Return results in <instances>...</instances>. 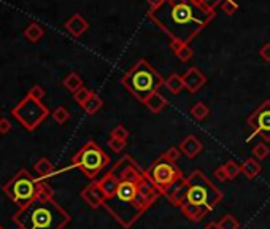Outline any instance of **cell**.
Segmentation results:
<instances>
[{
	"label": "cell",
	"mask_w": 270,
	"mask_h": 229,
	"mask_svg": "<svg viewBox=\"0 0 270 229\" xmlns=\"http://www.w3.org/2000/svg\"><path fill=\"white\" fill-rule=\"evenodd\" d=\"M113 169L116 170L119 181L102 207L124 229H129L160 197V193L149 183L145 170H142L129 154L118 159Z\"/></svg>",
	"instance_id": "obj_1"
},
{
	"label": "cell",
	"mask_w": 270,
	"mask_h": 229,
	"mask_svg": "<svg viewBox=\"0 0 270 229\" xmlns=\"http://www.w3.org/2000/svg\"><path fill=\"white\" fill-rule=\"evenodd\" d=\"M215 15V11L206 10L199 0H164L148 11V18L170 40L185 45L191 43L213 21Z\"/></svg>",
	"instance_id": "obj_2"
},
{
	"label": "cell",
	"mask_w": 270,
	"mask_h": 229,
	"mask_svg": "<svg viewBox=\"0 0 270 229\" xmlns=\"http://www.w3.org/2000/svg\"><path fill=\"white\" fill-rule=\"evenodd\" d=\"M165 197L174 207L180 209L189 221L199 223L221 204L222 191L202 170H194L189 177L178 181Z\"/></svg>",
	"instance_id": "obj_3"
},
{
	"label": "cell",
	"mask_w": 270,
	"mask_h": 229,
	"mask_svg": "<svg viewBox=\"0 0 270 229\" xmlns=\"http://www.w3.org/2000/svg\"><path fill=\"white\" fill-rule=\"evenodd\" d=\"M70 220L53 197H40L13 215V223L19 229H64Z\"/></svg>",
	"instance_id": "obj_4"
},
{
	"label": "cell",
	"mask_w": 270,
	"mask_h": 229,
	"mask_svg": "<svg viewBox=\"0 0 270 229\" xmlns=\"http://www.w3.org/2000/svg\"><path fill=\"white\" fill-rule=\"evenodd\" d=\"M3 193L19 209L26 207L40 197H53V188L43 180H33L31 172L21 169L3 185Z\"/></svg>",
	"instance_id": "obj_5"
},
{
	"label": "cell",
	"mask_w": 270,
	"mask_h": 229,
	"mask_svg": "<svg viewBox=\"0 0 270 229\" xmlns=\"http://www.w3.org/2000/svg\"><path fill=\"white\" fill-rule=\"evenodd\" d=\"M121 83L137 100L143 104L149 96L158 93L160 86L165 84V80L148 61L142 59L127 73H124Z\"/></svg>",
	"instance_id": "obj_6"
},
{
	"label": "cell",
	"mask_w": 270,
	"mask_h": 229,
	"mask_svg": "<svg viewBox=\"0 0 270 229\" xmlns=\"http://www.w3.org/2000/svg\"><path fill=\"white\" fill-rule=\"evenodd\" d=\"M72 164L93 181L102 170H105L110 165V156L94 140H89L79 148L78 153H75Z\"/></svg>",
	"instance_id": "obj_7"
},
{
	"label": "cell",
	"mask_w": 270,
	"mask_h": 229,
	"mask_svg": "<svg viewBox=\"0 0 270 229\" xmlns=\"http://www.w3.org/2000/svg\"><path fill=\"white\" fill-rule=\"evenodd\" d=\"M145 175L149 183L160 193V196H165L178 181L185 179V175H183V172L176 165V163L167 161L162 154L145 170Z\"/></svg>",
	"instance_id": "obj_8"
},
{
	"label": "cell",
	"mask_w": 270,
	"mask_h": 229,
	"mask_svg": "<svg viewBox=\"0 0 270 229\" xmlns=\"http://www.w3.org/2000/svg\"><path fill=\"white\" fill-rule=\"evenodd\" d=\"M11 114L24 129L33 131L47 119L49 110L47 105L42 104V100H35L32 97L26 96L24 99L13 107Z\"/></svg>",
	"instance_id": "obj_9"
},
{
	"label": "cell",
	"mask_w": 270,
	"mask_h": 229,
	"mask_svg": "<svg viewBox=\"0 0 270 229\" xmlns=\"http://www.w3.org/2000/svg\"><path fill=\"white\" fill-rule=\"evenodd\" d=\"M246 126L251 131V137L261 135L264 142H270V100H264L250 114L246 119Z\"/></svg>",
	"instance_id": "obj_10"
},
{
	"label": "cell",
	"mask_w": 270,
	"mask_h": 229,
	"mask_svg": "<svg viewBox=\"0 0 270 229\" xmlns=\"http://www.w3.org/2000/svg\"><path fill=\"white\" fill-rule=\"evenodd\" d=\"M81 199L89 205L91 209L102 207L103 202H105V194H103V191L100 190L99 181L97 180L91 181L89 185L81 191Z\"/></svg>",
	"instance_id": "obj_11"
},
{
	"label": "cell",
	"mask_w": 270,
	"mask_h": 229,
	"mask_svg": "<svg viewBox=\"0 0 270 229\" xmlns=\"http://www.w3.org/2000/svg\"><path fill=\"white\" fill-rule=\"evenodd\" d=\"M181 77H183V83H185V89H188L191 94L199 93V91L206 84V77L197 67L188 68L185 75H181Z\"/></svg>",
	"instance_id": "obj_12"
},
{
	"label": "cell",
	"mask_w": 270,
	"mask_h": 229,
	"mask_svg": "<svg viewBox=\"0 0 270 229\" xmlns=\"http://www.w3.org/2000/svg\"><path fill=\"white\" fill-rule=\"evenodd\" d=\"M178 148H180L181 153L185 154L186 158L192 159V158H196V156H199L200 153H202L204 145H202V142H200L196 135H188V137H185V139L181 140L180 147H178Z\"/></svg>",
	"instance_id": "obj_13"
},
{
	"label": "cell",
	"mask_w": 270,
	"mask_h": 229,
	"mask_svg": "<svg viewBox=\"0 0 270 229\" xmlns=\"http://www.w3.org/2000/svg\"><path fill=\"white\" fill-rule=\"evenodd\" d=\"M65 29L72 33L75 38H78L89 29V22L86 21L79 13H75L72 18L65 22Z\"/></svg>",
	"instance_id": "obj_14"
},
{
	"label": "cell",
	"mask_w": 270,
	"mask_h": 229,
	"mask_svg": "<svg viewBox=\"0 0 270 229\" xmlns=\"http://www.w3.org/2000/svg\"><path fill=\"white\" fill-rule=\"evenodd\" d=\"M143 105H146L149 112L160 113L165 107L169 105V102H167V99H165L162 94H159V91H158V93H153L151 96H149L148 99L143 102Z\"/></svg>",
	"instance_id": "obj_15"
},
{
	"label": "cell",
	"mask_w": 270,
	"mask_h": 229,
	"mask_svg": "<svg viewBox=\"0 0 270 229\" xmlns=\"http://www.w3.org/2000/svg\"><path fill=\"white\" fill-rule=\"evenodd\" d=\"M262 172V165L261 163L257 161L254 158H248L246 161L242 164V174L246 177V179H256L257 175H259Z\"/></svg>",
	"instance_id": "obj_16"
},
{
	"label": "cell",
	"mask_w": 270,
	"mask_h": 229,
	"mask_svg": "<svg viewBox=\"0 0 270 229\" xmlns=\"http://www.w3.org/2000/svg\"><path fill=\"white\" fill-rule=\"evenodd\" d=\"M62 84H64V88H65L67 91H70L72 94H75L78 89L83 88V80H81V77L78 75V73L72 72V73H68V75L64 78V82H62Z\"/></svg>",
	"instance_id": "obj_17"
},
{
	"label": "cell",
	"mask_w": 270,
	"mask_h": 229,
	"mask_svg": "<svg viewBox=\"0 0 270 229\" xmlns=\"http://www.w3.org/2000/svg\"><path fill=\"white\" fill-rule=\"evenodd\" d=\"M165 86L170 91L172 94H180L183 89H185V83H183V77L178 75V73H172V75L165 80Z\"/></svg>",
	"instance_id": "obj_18"
},
{
	"label": "cell",
	"mask_w": 270,
	"mask_h": 229,
	"mask_svg": "<svg viewBox=\"0 0 270 229\" xmlns=\"http://www.w3.org/2000/svg\"><path fill=\"white\" fill-rule=\"evenodd\" d=\"M35 172L38 174V177L47 179V177H49L51 174H54V165L48 158H40L35 163Z\"/></svg>",
	"instance_id": "obj_19"
},
{
	"label": "cell",
	"mask_w": 270,
	"mask_h": 229,
	"mask_svg": "<svg viewBox=\"0 0 270 229\" xmlns=\"http://www.w3.org/2000/svg\"><path fill=\"white\" fill-rule=\"evenodd\" d=\"M43 33H45V31L37 24V22H32V24H29L24 29V37L29 40V42H32V43L40 42V38L43 37Z\"/></svg>",
	"instance_id": "obj_20"
},
{
	"label": "cell",
	"mask_w": 270,
	"mask_h": 229,
	"mask_svg": "<svg viewBox=\"0 0 270 229\" xmlns=\"http://www.w3.org/2000/svg\"><path fill=\"white\" fill-rule=\"evenodd\" d=\"M208 114H210V108L206 107L204 102H197V104H194L191 108V116L194 119H197V121H204Z\"/></svg>",
	"instance_id": "obj_21"
},
{
	"label": "cell",
	"mask_w": 270,
	"mask_h": 229,
	"mask_svg": "<svg viewBox=\"0 0 270 229\" xmlns=\"http://www.w3.org/2000/svg\"><path fill=\"white\" fill-rule=\"evenodd\" d=\"M253 158L257 159V161H264L266 158H269L270 154V148L267 145V142H259L256 143L254 147H253Z\"/></svg>",
	"instance_id": "obj_22"
},
{
	"label": "cell",
	"mask_w": 270,
	"mask_h": 229,
	"mask_svg": "<svg viewBox=\"0 0 270 229\" xmlns=\"http://www.w3.org/2000/svg\"><path fill=\"white\" fill-rule=\"evenodd\" d=\"M102 107H103V100H102L97 94H94V96L88 100V104H86V105L83 107V110H84L86 113H88V114H95L97 112L100 110Z\"/></svg>",
	"instance_id": "obj_23"
},
{
	"label": "cell",
	"mask_w": 270,
	"mask_h": 229,
	"mask_svg": "<svg viewBox=\"0 0 270 229\" xmlns=\"http://www.w3.org/2000/svg\"><path fill=\"white\" fill-rule=\"evenodd\" d=\"M94 96V93L91 89H88V88H83L81 89H78L77 93L73 94V99H75V102H77V104L79 105V107H84L86 104H88V100L91 99V97Z\"/></svg>",
	"instance_id": "obj_24"
},
{
	"label": "cell",
	"mask_w": 270,
	"mask_h": 229,
	"mask_svg": "<svg viewBox=\"0 0 270 229\" xmlns=\"http://www.w3.org/2000/svg\"><path fill=\"white\" fill-rule=\"evenodd\" d=\"M218 226H220V229H238L240 221L235 218L234 215H224L222 218L218 221Z\"/></svg>",
	"instance_id": "obj_25"
},
{
	"label": "cell",
	"mask_w": 270,
	"mask_h": 229,
	"mask_svg": "<svg viewBox=\"0 0 270 229\" xmlns=\"http://www.w3.org/2000/svg\"><path fill=\"white\" fill-rule=\"evenodd\" d=\"M51 116H53V119L57 124H65L68 119H70V113H68L65 107H57Z\"/></svg>",
	"instance_id": "obj_26"
},
{
	"label": "cell",
	"mask_w": 270,
	"mask_h": 229,
	"mask_svg": "<svg viewBox=\"0 0 270 229\" xmlns=\"http://www.w3.org/2000/svg\"><path fill=\"white\" fill-rule=\"evenodd\" d=\"M224 169H226L227 175H229V180H234L235 177H238L242 174V164L235 163V161H227L224 164Z\"/></svg>",
	"instance_id": "obj_27"
},
{
	"label": "cell",
	"mask_w": 270,
	"mask_h": 229,
	"mask_svg": "<svg viewBox=\"0 0 270 229\" xmlns=\"http://www.w3.org/2000/svg\"><path fill=\"white\" fill-rule=\"evenodd\" d=\"M110 139H118V140L127 142V139H129V131L126 129L123 124H116V126H114V128L111 129Z\"/></svg>",
	"instance_id": "obj_28"
},
{
	"label": "cell",
	"mask_w": 270,
	"mask_h": 229,
	"mask_svg": "<svg viewBox=\"0 0 270 229\" xmlns=\"http://www.w3.org/2000/svg\"><path fill=\"white\" fill-rule=\"evenodd\" d=\"M175 56H176L181 62H188V61L192 59L194 51H192L191 47H189V45H183V48H181L180 51H178V53H176Z\"/></svg>",
	"instance_id": "obj_29"
},
{
	"label": "cell",
	"mask_w": 270,
	"mask_h": 229,
	"mask_svg": "<svg viewBox=\"0 0 270 229\" xmlns=\"http://www.w3.org/2000/svg\"><path fill=\"white\" fill-rule=\"evenodd\" d=\"M221 10L229 16L235 15L238 11V3L235 2V0H224V2L221 3Z\"/></svg>",
	"instance_id": "obj_30"
},
{
	"label": "cell",
	"mask_w": 270,
	"mask_h": 229,
	"mask_svg": "<svg viewBox=\"0 0 270 229\" xmlns=\"http://www.w3.org/2000/svg\"><path fill=\"white\" fill-rule=\"evenodd\" d=\"M181 150L180 148H176V147H170L167 151L165 153H162V156L167 159V161H170V163H176L178 159H180V156H181Z\"/></svg>",
	"instance_id": "obj_31"
},
{
	"label": "cell",
	"mask_w": 270,
	"mask_h": 229,
	"mask_svg": "<svg viewBox=\"0 0 270 229\" xmlns=\"http://www.w3.org/2000/svg\"><path fill=\"white\" fill-rule=\"evenodd\" d=\"M27 96H29V97H32V99H35V100H42L43 97H45V89H43L40 84H33L32 88L29 89Z\"/></svg>",
	"instance_id": "obj_32"
},
{
	"label": "cell",
	"mask_w": 270,
	"mask_h": 229,
	"mask_svg": "<svg viewBox=\"0 0 270 229\" xmlns=\"http://www.w3.org/2000/svg\"><path fill=\"white\" fill-rule=\"evenodd\" d=\"M126 145H127V142H124V140H118V139H110L108 140V147H110V150L113 153H121Z\"/></svg>",
	"instance_id": "obj_33"
},
{
	"label": "cell",
	"mask_w": 270,
	"mask_h": 229,
	"mask_svg": "<svg viewBox=\"0 0 270 229\" xmlns=\"http://www.w3.org/2000/svg\"><path fill=\"white\" fill-rule=\"evenodd\" d=\"M200 3L204 5V7L206 10H210V11H215L218 7H221V3L224 2V0H199Z\"/></svg>",
	"instance_id": "obj_34"
},
{
	"label": "cell",
	"mask_w": 270,
	"mask_h": 229,
	"mask_svg": "<svg viewBox=\"0 0 270 229\" xmlns=\"http://www.w3.org/2000/svg\"><path fill=\"white\" fill-rule=\"evenodd\" d=\"M215 179H218L220 181H227L229 180V175L226 169H224V165H221V167L215 169Z\"/></svg>",
	"instance_id": "obj_35"
},
{
	"label": "cell",
	"mask_w": 270,
	"mask_h": 229,
	"mask_svg": "<svg viewBox=\"0 0 270 229\" xmlns=\"http://www.w3.org/2000/svg\"><path fill=\"white\" fill-rule=\"evenodd\" d=\"M259 56L262 57V61L270 62V42L262 45V48L259 49Z\"/></svg>",
	"instance_id": "obj_36"
},
{
	"label": "cell",
	"mask_w": 270,
	"mask_h": 229,
	"mask_svg": "<svg viewBox=\"0 0 270 229\" xmlns=\"http://www.w3.org/2000/svg\"><path fill=\"white\" fill-rule=\"evenodd\" d=\"M11 131V123L7 118H0V134H8Z\"/></svg>",
	"instance_id": "obj_37"
},
{
	"label": "cell",
	"mask_w": 270,
	"mask_h": 229,
	"mask_svg": "<svg viewBox=\"0 0 270 229\" xmlns=\"http://www.w3.org/2000/svg\"><path fill=\"white\" fill-rule=\"evenodd\" d=\"M183 45L185 43H181V42H176V40H170V49L174 51V53L176 54L178 51H180L183 48Z\"/></svg>",
	"instance_id": "obj_38"
},
{
	"label": "cell",
	"mask_w": 270,
	"mask_h": 229,
	"mask_svg": "<svg viewBox=\"0 0 270 229\" xmlns=\"http://www.w3.org/2000/svg\"><path fill=\"white\" fill-rule=\"evenodd\" d=\"M162 2H164V0H146V3L149 5V8H156L158 5H160Z\"/></svg>",
	"instance_id": "obj_39"
},
{
	"label": "cell",
	"mask_w": 270,
	"mask_h": 229,
	"mask_svg": "<svg viewBox=\"0 0 270 229\" xmlns=\"http://www.w3.org/2000/svg\"><path fill=\"white\" fill-rule=\"evenodd\" d=\"M204 229H220V226H218V223H216V221H210L208 225H205Z\"/></svg>",
	"instance_id": "obj_40"
},
{
	"label": "cell",
	"mask_w": 270,
	"mask_h": 229,
	"mask_svg": "<svg viewBox=\"0 0 270 229\" xmlns=\"http://www.w3.org/2000/svg\"><path fill=\"white\" fill-rule=\"evenodd\" d=\"M0 229H5V228H3V226H2V225H0Z\"/></svg>",
	"instance_id": "obj_41"
}]
</instances>
